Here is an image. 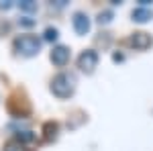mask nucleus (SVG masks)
Masks as SVG:
<instances>
[{
  "instance_id": "16",
  "label": "nucleus",
  "mask_w": 153,
  "mask_h": 151,
  "mask_svg": "<svg viewBox=\"0 0 153 151\" xmlns=\"http://www.w3.org/2000/svg\"><path fill=\"white\" fill-rule=\"evenodd\" d=\"M112 59H114V61H123V53H114Z\"/></svg>"
},
{
  "instance_id": "6",
  "label": "nucleus",
  "mask_w": 153,
  "mask_h": 151,
  "mask_svg": "<svg viewBox=\"0 0 153 151\" xmlns=\"http://www.w3.org/2000/svg\"><path fill=\"white\" fill-rule=\"evenodd\" d=\"M74 29H76L78 35H86V33L90 31V19H88V14L76 12V14H74Z\"/></svg>"
},
{
  "instance_id": "14",
  "label": "nucleus",
  "mask_w": 153,
  "mask_h": 151,
  "mask_svg": "<svg viewBox=\"0 0 153 151\" xmlns=\"http://www.w3.org/2000/svg\"><path fill=\"white\" fill-rule=\"evenodd\" d=\"M19 25H23V27H33L35 21H33V19H29V16H25V19H19Z\"/></svg>"
},
{
  "instance_id": "15",
  "label": "nucleus",
  "mask_w": 153,
  "mask_h": 151,
  "mask_svg": "<svg viewBox=\"0 0 153 151\" xmlns=\"http://www.w3.org/2000/svg\"><path fill=\"white\" fill-rule=\"evenodd\" d=\"M10 6H12L10 2H0V10H8Z\"/></svg>"
},
{
  "instance_id": "13",
  "label": "nucleus",
  "mask_w": 153,
  "mask_h": 151,
  "mask_svg": "<svg viewBox=\"0 0 153 151\" xmlns=\"http://www.w3.org/2000/svg\"><path fill=\"white\" fill-rule=\"evenodd\" d=\"M110 21H112V12L110 10H104L98 14V23L100 25H106V23H110Z\"/></svg>"
},
{
  "instance_id": "3",
  "label": "nucleus",
  "mask_w": 153,
  "mask_h": 151,
  "mask_svg": "<svg viewBox=\"0 0 153 151\" xmlns=\"http://www.w3.org/2000/svg\"><path fill=\"white\" fill-rule=\"evenodd\" d=\"M96 65H98V53H96L94 49H86L80 53V57H78V68L84 71V74H92L96 70Z\"/></svg>"
},
{
  "instance_id": "12",
  "label": "nucleus",
  "mask_w": 153,
  "mask_h": 151,
  "mask_svg": "<svg viewBox=\"0 0 153 151\" xmlns=\"http://www.w3.org/2000/svg\"><path fill=\"white\" fill-rule=\"evenodd\" d=\"M57 37H59V33H57V29H53V27H47L45 33H43V39L45 41H55Z\"/></svg>"
},
{
  "instance_id": "4",
  "label": "nucleus",
  "mask_w": 153,
  "mask_h": 151,
  "mask_svg": "<svg viewBox=\"0 0 153 151\" xmlns=\"http://www.w3.org/2000/svg\"><path fill=\"white\" fill-rule=\"evenodd\" d=\"M129 45L133 49H137V51H145V49H149L153 45V37L149 33H145V31H137V33H133L129 37Z\"/></svg>"
},
{
  "instance_id": "5",
  "label": "nucleus",
  "mask_w": 153,
  "mask_h": 151,
  "mask_svg": "<svg viewBox=\"0 0 153 151\" xmlns=\"http://www.w3.org/2000/svg\"><path fill=\"white\" fill-rule=\"evenodd\" d=\"M51 61H53V65H57V68H63L68 61H70V49L65 45H57L51 49Z\"/></svg>"
},
{
  "instance_id": "2",
  "label": "nucleus",
  "mask_w": 153,
  "mask_h": 151,
  "mask_svg": "<svg viewBox=\"0 0 153 151\" xmlns=\"http://www.w3.org/2000/svg\"><path fill=\"white\" fill-rule=\"evenodd\" d=\"M14 51L23 57H35L41 51V39L35 35H21L14 39Z\"/></svg>"
},
{
  "instance_id": "1",
  "label": "nucleus",
  "mask_w": 153,
  "mask_h": 151,
  "mask_svg": "<svg viewBox=\"0 0 153 151\" xmlns=\"http://www.w3.org/2000/svg\"><path fill=\"white\" fill-rule=\"evenodd\" d=\"M51 92L55 94L57 98H70L71 94H74V90H76V78L71 76V74H68V71H61V74H57L53 80H51Z\"/></svg>"
},
{
  "instance_id": "10",
  "label": "nucleus",
  "mask_w": 153,
  "mask_h": 151,
  "mask_svg": "<svg viewBox=\"0 0 153 151\" xmlns=\"http://www.w3.org/2000/svg\"><path fill=\"white\" fill-rule=\"evenodd\" d=\"M14 139L19 141V143H23V145H25V143H33V141H35V135H33L31 131H19Z\"/></svg>"
},
{
  "instance_id": "9",
  "label": "nucleus",
  "mask_w": 153,
  "mask_h": 151,
  "mask_svg": "<svg viewBox=\"0 0 153 151\" xmlns=\"http://www.w3.org/2000/svg\"><path fill=\"white\" fill-rule=\"evenodd\" d=\"M2 151H27V149H25L23 143H19L16 139H10L2 145Z\"/></svg>"
},
{
  "instance_id": "11",
  "label": "nucleus",
  "mask_w": 153,
  "mask_h": 151,
  "mask_svg": "<svg viewBox=\"0 0 153 151\" xmlns=\"http://www.w3.org/2000/svg\"><path fill=\"white\" fill-rule=\"evenodd\" d=\"M19 8L25 12H35L37 10V2L33 0H23V2H19Z\"/></svg>"
},
{
  "instance_id": "8",
  "label": "nucleus",
  "mask_w": 153,
  "mask_h": 151,
  "mask_svg": "<svg viewBox=\"0 0 153 151\" xmlns=\"http://www.w3.org/2000/svg\"><path fill=\"white\" fill-rule=\"evenodd\" d=\"M43 131H45V141H53L55 137H57L59 125H57V123H53V121H49V123H45Z\"/></svg>"
},
{
  "instance_id": "7",
  "label": "nucleus",
  "mask_w": 153,
  "mask_h": 151,
  "mask_svg": "<svg viewBox=\"0 0 153 151\" xmlns=\"http://www.w3.org/2000/svg\"><path fill=\"white\" fill-rule=\"evenodd\" d=\"M131 16H133V21H135V23H147V21L153 16V10H149V8H141V6H139V8H135V10H133Z\"/></svg>"
}]
</instances>
